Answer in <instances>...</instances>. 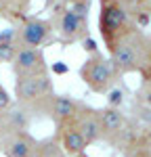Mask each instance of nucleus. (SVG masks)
<instances>
[{
  "label": "nucleus",
  "instance_id": "nucleus-1",
  "mask_svg": "<svg viewBox=\"0 0 151 157\" xmlns=\"http://www.w3.org/2000/svg\"><path fill=\"white\" fill-rule=\"evenodd\" d=\"M107 57L118 75L138 71L145 78L151 67V36L138 29L137 25H130L118 38L113 48L107 52Z\"/></svg>",
  "mask_w": 151,
  "mask_h": 157
},
{
  "label": "nucleus",
  "instance_id": "nucleus-2",
  "mask_svg": "<svg viewBox=\"0 0 151 157\" xmlns=\"http://www.w3.org/2000/svg\"><path fill=\"white\" fill-rule=\"evenodd\" d=\"M132 23V11L124 6L120 0H101L99 13V36L107 52L113 48L118 38L124 34Z\"/></svg>",
  "mask_w": 151,
  "mask_h": 157
},
{
  "label": "nucleus",
  "instance_id": "nucleus-3",
  "mask_svg": "<svg viewBox=\"0 0 151 157\" xmlns=\"http://www.w3.org/2000/svg\"><path fill=\"white\" fill-rule=\"evenodd\" d=\"M80 78L88 86L90 92L103 94V92H109L111 90V86L118 80V73L113 69L109 57H105L103 52H95V55L86 57V61L82 63Z\"/></svg>",
  "mask_w": 151,
  "mask_h": 157
},
{
  "label": "nucleus",
  "instance_id": "nucleus-4",
  "mask_svg": "<svg viewBox=\"0 0 151 157\" xmlns=\"http://www.w3.org/2000/svg\"><path fill=\"white\" fill-rule=\"evenodd\" d=\"M13 27L17 32V48H42V44H46L52 38L50 19L23 15Z\"/></svg>",
  "mask_w": 151,
  "mask_h": 157
},
{
  "label": "nucleus",
  "instance_id": "nucleus-5",
  "mask_svg": "<svg viewBox=\"0 0 151 157\" xmlns=\"http://www.w3.org/2000/svg\"><path fill=\"white\" fill-rule=\"evenodd\" d=\"M55 92V84L50 73H42V75H23L15 80V101L17 105H25V107H34L42 98Z\"/></svg>",
  "mask_w": 151,
  "mask_h": 157
},
{
  "label": "nucleus",
  "instance_id": "nucleus-6",
  "mask_svg": "<svg viewBox=\"0 0 151 157\" xmlns=\"http://www.w3.org/2000/svg\"><path fill=\"white\" fill-rule=\"evenodd\" d=\"M50 21H52V29H57V40L65 46L90 38L88 19H82L67 9H55V15Z\"/></svg>",
  "mask_w": 151,
  "mask_h": 157
},
{
  "label": "nucleus",
  "instance_id": "nucleus-7",
  "mask_svg": "<svg viewBox=\"0 0 151 157\" xmlns=\"http://www.w3.org/2000/svg\"><path fill=\"white\" fill-rule=\"evenodd\" d=\"M80 107V101H76L72 97H65V94H48L46 98H42L40 103H36L34 107H29L34 113L40 111V113H44L48 120H52L57 124V128L63 126L65 121H69L72 117L76 115V111Z\"/></svg>",
  "mask_w": 151,
  "mask_h": 157
},
{
  "label": "nucleus",
  "instance_id": "nucleus-8",
  "mask_svg": "<svg viewBox=\"0 0 151 157\" xmlns=\"http://www.w3.org/2000/svg\"><path fill=\"white\" fill-rule=\"evenodd\" d=\"M11 69L15 78H23V75H42L48 73L50 67L44 59V50L42 48H17L15 59L11 61Z\"/></svg>",
  "mask_w": 151,
  "mask_h": 157
},
{
  "label": "nucleus",
  "instance_id": "nucleus-9",
  "mask_svg": "<svg viewBox=\"0 0 151 157\" xmlns=\"http://www.w3.org/2000/svg\"><path fill=\"white\" fill-rule=\"evenodd\" d=\"M72 124L76 126V130L82 134V138H84L86 145H92V143L101 140L99 109L80 103V107H78V111H76V115L72 117Z\"/></svg>",
  "mask_w": 151,
  "mask_h": 157
},
{
  "label": "nucleus",
  "instance_id": "nucleus-10",
  "mask_svg": "<svg viewBox=\"0 0 151 157\" xmlns=\"http://www.w3.org/2000/svg\"><path fill=\"white\" fill-rule=\"evenodd\" d=\"M126 124V115L120 111V109L113 107H105L99 109V126H101V138L107 140L109 145L118 147L120 138H122V132H124Z\"/></svg>",
  "mask_w": 151,
  "mask_h": 157
},
{
  "label": "nucleus",
  "instance_id": "nucleus-11",
  "mask_svg": "<svg viewBox=\"0 0 151 157\" xmlns=\"http://www.w3.org/2000/svg\"><path fill=\"white\" fill-rule=\"evenodd\" d=\"M34 111L25 105H11L6 111L0 113V134L2 138L6 134L15 132H27V128L32 126Z\"/></svg>",
  "mask_w": 151,
  "mask_h": 157
},
{
  "label": "nucleus",
  "instance_id": "nucleus-12",
  "mask_svg": "<svg viewBox=\"0 0 151 157\" xmlns=\"http://www.w3.org/2000/svg\"><path fill=\"white\" fill-rule=\"evenodd\" d=\"M38 140L29 132H15L6 134L2 138V155L4 157H34Z\"/></svg>",
  "mask_w": 151,
  "mask_h": 157
},
{
  "label": "nucleus",
  "instance_id": "nucleus-13",
  "mask_svg": "<svg viewBox=\"0 0 151 157\" xmlns=\"http://www.w3.org/2000/svg\"><path fill=\"white\" fill-rule=\"evenodd\" d=\"M59 145H61L63 153L69 157H78V155H84L86 151V143L82 138V134L76 130V126L72 124V120L65 121L63 126H59V136H57Z\"/></svg>",
  "mask_w": 151,
  "mask_h": 157
},
{
  "label": "nucleus",
  "instance_id": "nucleus-14",
  "mask_svg": "<svg viewBox=\"0 0 151 157\" xmlns=\"http://www.w3.org/2000/svg\"><path fill=\"white\" fill-rule=\"evenodd\" d=\"M17 55V32L15 27H6L0 32V63H11Z\"/></svg>",
  "mask_w": 151,
  "mask_h": 157
},
{
  "label": "nucleus",
  "instance_id": "nucleus-15",
  "mask_svg": "<svg viewBox=\"0 0 151 157\" xmlns=\"http://www.w3.org/2000/svg\"><path fill=\"white\" fill-rule=\"evenodd\" d=\"M0 2H2V15L0 17L17 23L25 15V11H27V6H29L32 0H0Z\"/></svg>",
  "mask_w": 151,
  "mask_h": 157
},
{
  "label": "nucleus",
  "instance_id": "nucleus-16",
  "mask_svg": "<svg viewBox=\"0 0 151 157\" xmlns=\"http://www.w3.org/2000/svg\"><path fill=\"white\" fill-rule=\"evenodd\" d=\"M34 157H65V153L57 138H46V140H38Z\"/></svg>",
  "mask_w": 151,
  "mask_h": 157
},
{
  "label": "nucleus",
  "instance_id": "nucleus-17",
  "mask_svg": "<svg viewBox=\"0 0 151 157\" xmlns=\"http://www.w3.org/2000/svg\"><path fill=\"white\" fill-rule=\"evenodd\" d=\"M90 6H92V0H63L57 9H67V11L76 13L78 17L88 19V15H90Z\"/></svg>",
  "mask_w": 151,
  "mask_h": 157
},
{
  "label": "nucleus",
  "instance_id": "nucleus-18",
  "mask_svg": "<svg viewBox=\"0 0 151 157\" xmlns=\"http://www.w3.org/2000/svg\"><path fill=\"white\" fill-rule=\"evenodd\" d=\"M122 101H124V92H122L120 88H111V90H109V98H107V107L120 109Z\"/></svg>",
  "mask_w": 151,
  "mask_h": 157
},
{
  "label": "nucleus",
  "instance_id": "nucleus-19",
  "mask_svg": "<svg viewBox=\"0 0 151 157\" xmlns=\"http://www.w3.org/2000/svg\"><path fill=\"white\" fill-rule=\"evenodd\" d=\"M82 48H84V50H88L90 55L99 52V48H97V42H95L92 38H86V40H82Z\"/></svg>",
  "mask_w": 151,
  "mask_h": 157
},
{
  "label": "nucleus",
  "instance_id": "nucleus-20",
  "mask_svg": "<svg viewBox=\"0 0 151 157\" xmlns=\"http://www.w3.org/2000/svg\"><path fill=\"white\" fill-rule=\"evenodd\" d=\"M61 2H63V0H44V9H52V11H55Z\"/></svg>",
  "mask_w": 151,
  "mask_h": 157
},
{
  "label": "nucleus",
  "instance_id": "nucleus-21",
  "mask_svg": "<svg viewBox=\"0 0 151 157\" xmlns=\"http://www.w3.org/2000/svg\"><path fill=\"white\" fill-rule=\"evenodd\" d=\"M52 71H57V73H63V71H65V67H63V65H55V67H52Z\"/></svg>",
  "mask_w": 151,
  "mask_h": 157
},
{
  "label": "nucleus",
  "instance_id": "nucleus-22",
  "mask_svg": "<svg viewBox=\"0 0 151 157\" xmlns=\"http://www.w3.org/2000/svg\"><path fill=\"white\" fill-rule=\"evenodd\" d=\"M145 82H151V67H149V71H147V75H145Z\"/></svg>",
  "mask_w": 151,
  "mask_h": 157
},
{
  "label": "nucleus",
  "instance_id": "nucleus-23",
  "mask_svg": "<svg viewBox=\"0 0 151 157\" xmlns=\"http://www.w3.org/2000/svg\"><path fill=\"white\" fill-rule=\"evenodd\" d=\"M0 15H2V2H0Z\"/></svg>",
  "mask_w": 151,
  "mask_h": 157
},
{
  "label": "nucleus",
  "instance_id": "nucleus-24",
  "mask_svg": "<svg viewBox=\"0 0 151 157\" xmlns=\"http://www.w3.org/2000/svg\"><path fill=\"white\" fill-rule=\"evenodd\" d=\"M78 157H84V155H78Z\"/></svg>",
  "mask_w": 151,
  "mask_h": 157
}]
</instances>
